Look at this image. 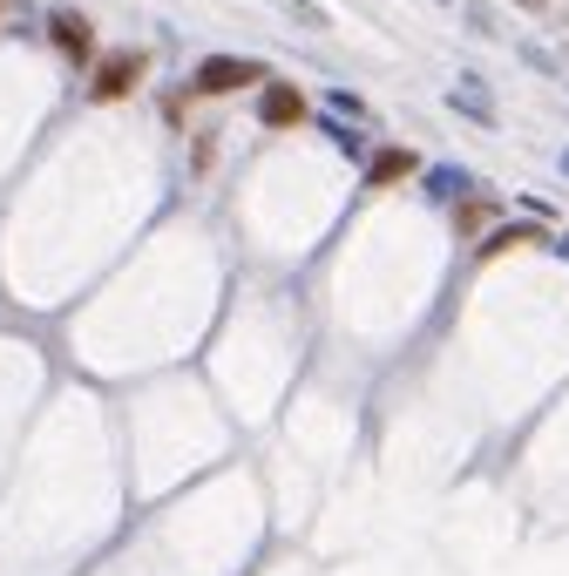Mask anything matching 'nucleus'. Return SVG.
I'll use <instances>...</instances> for the list:
<instances>
[{"instance_id": "nucleus-1", "label": "nucleus", "mask_w": 569, "mask_h": 576, "mask_svg": "<svg viewBox=\"0 0 569 576\" xmlns=\"http://www.w3.org/2000/svg\"><path fill=\"white\" fill-rule=\"evenodd\" d=\"M272 68L258 61V55H204L197 68H190V89L184 96H244V89H258Z\"/></svg>"}, {"instance_id": "nucleus-2", "label": "nucleus", "mask_w": 569, "mask_h": 576, "mask_svg": "<svg viewBox=\"0 0 569 576\" xmlns=\"http://www.w3.org/2000/svg\"><path fill=\"white\" fill-rule=\"evenodd\" d=\"M143 75H149V61H143V48H109V55H96L89 61V102H129L136 89H143Z\"/></svg>"}, {"instance_id": "nucleus-3", "label": "nucleus", "mask_w": 569, "mask_h": 576, "mask_svg": "<svg viewBox=\"0 0 569 576\" xmlns=\"http://www.w3.org/2000/svg\"><path fill=\"white\" fill-rule=\"evenodd\" d=\"M48 41H55V55L68 61V68H89L102 48H96V21L89 14H75V8H55L48 14Z\"/></svg>"}, {"instance_id": "nucleus-4", "label": "nucleus", "mask_w": 569, "mask_h": 576, "mask_svg": "<svg viewBox=\"0 0 569 576\" xmlns=\"http://www.w3.org/2000/svg\"><path fill=\"white\" fill-rule=\"evenodd\" d=\"M428 170L421 149H406V143H380L366 149V191H400V184H414Z\"/></svg>"}, {"instance_id": "nucleus-5", "label": "nucleus", "mask_w": 569, "mask_h": 576, "mask_svg": "<svg viewBox=\"0 0 569 576\" xmlns=\"http://www.w3.org/2000/svg\"><path fill=\"white\" fill-rule=\"evenodd\" d=\"M305 116H312V102H305L298 81H278V75L258 81V123H265V129H298Z\"/></svg>"}, {"instance_id": "nucleus-6", "label": "nucleus", "mask_w": 569, "mask_h": 576, "mask_svg": "<svg viewBox=\"0 0 569 576\" xmlns=\"http://www.w3.org/2000/svg\"><path fill=\"white\" fill-rule=\"evenodd\" d=\"M549 237H556V231H549L542 217H502L496 231L474 244V258L488 265V258H502V252H522V244H549Z\"/></svg>"}, {"instance_id": "nucleus-7", "label": "nucleus", "mask_w": 569, "mask_h": 576, "mask_svg": "<svg viewBox=\"0 0 569 576\" xmlns=\"http://www.w3.org/2000/svg\"><path fill=\"white\" fill-rule=\"evenodd\" d=\"M502 224V204L488 197V191H461L454 197V237H468V244H481L488 231Z\"/></svg>"}, {"instance_id": "nucleus-8", "label": "nucleus", "mask_w": 569, "mask_h": 576, "mask_svg": "<svg viewBox=\"0 0 569 576\" xmlns=\"http://www.w3.org/2000/svg\"><path fill=\"white\" fill-rule=\"evenodd\" d=\"M448 102H454V109H461V116H474V123H481V129H496V123H502V116H496V102H488V96H481V81H474V75H468V81H461V89H454V96H448Z\"/></svg>"}, {"instance_id": "nucleus-9", "label": "nucleus", "mask_w": 569, "mask_h": 576, "mask_svg": "<svg viewBox=\"0 0 569 576\" xmlns=\"http://www.w3.org/2000/svg\"><path fill=\"white\" fill-rule=\"evenodd\" d=\"M318 129H325V136H333V149H340V156H353V163H366V149H373V143H366V136H360V129H353L346 116H318Z\"/></svg>"}, {"instance_id": "nucleus-10", "label": "nucleus", "mask_w": 569, "mask_h": 576, "mask_svg": "<svg viewBox=\"0 0 569 576\" xmlns=\"http://www.w3.org/2000/svg\"><path fill=\"white\" fill-rule=\"evenodd\" d=\"M421 177H428V197H434V204H454L461 191H474V177L454 170V163H441V170H421Z\"/></svg>"}, {"instance_id": "nucleus-11", "label": "nucleus", "mask_w": 569, "mask_h": 576, "mask_svg": "<svg viewBox=\"0 0 569 576\" xmlns=\"http://www.w3.org/2000/svg\"><path fill=\"white\" fill-rule=\"evenodd\" d=\"M325 116H353V123H366L373 109H366V102H360L353 89H333V96H325Z\"/></svg>"}, {"instance_id": "nucleus-12", "label": "nucleus", "mask_w": 569, "mask_h": 576, "mask_svg": "<svg viewBox=\"0 0 569 576\" xmlns=\"http://www.w3.org/2000/svg\"><path fill=\"white\" fill-rule=\"evenodd\" d=\"M549 252H556V258H569V231H556V237H549Z\"/></svg>"}, {"instance_id": "nucleus-13", "label": "nucleus", "mask_w": 569, "mask_h": 576, "mask_svg": "<svg viewBox=\"0 0 569 576\" xmlns=\"http://www.w3.org/2000/svg\"><path fill=\"white\" fill-rule=\"evenodd\" d=\"M516 8H549V0H516Z\"/></svg>"}, {"instance_id": "nucleus-14", "label": "nucleus", "mask_w": 569, "mask_h": 576, "mask_svg": "<svg viewBox=\"0 0 569 576\" xmlns=\"http://www.w3.org/2000/svg\"><path fill=\"white\" fill-rule=\"evenodd\" d=\"M562 170H569V156H562Z\"/></svg>"}, {"instance_id": "nucleus-15", "label": "nucleus", "mask_w": 569, "mask_h": 576, "mask_svg": "<svg viewBox=\"0 0 569 576\" xmlns=\"http://www.w3.org/2000/svg\"><path fill=\"white\" fill-rule=\"evenodd\" d=\"M0 8H8V0H0Z\"/></svg>"}]
</instances>
